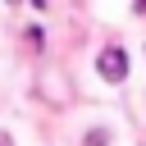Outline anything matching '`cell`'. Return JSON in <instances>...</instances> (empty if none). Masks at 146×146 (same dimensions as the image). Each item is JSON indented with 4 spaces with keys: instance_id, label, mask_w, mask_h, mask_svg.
<instances>
[{
    "instance_id": "cell-1",
    "label": "cell",
    "mask_w": 146,
    "mask_h": 146,
    "mask_svg": "<svg viewBox=\"0 0 146 146\" xmlns=\"http://www.w3.org/2000/svg\"><path fill=\"white\" fill-rule=\"evenodd\" d=\"M96 68H100L105 82H123V78H128V55H123L119 46H105L100 59H96Z\"/></svg>"
},
{
    "instance_id": "cell-2",
    "label": "cell",
    "mask_w": 146,
    "mask_h": 146,
    "mask_svg": "<svg viewBox=\"0 0 146 146\" xmlns=\"http://www.w3.org/2000/svg\"><path fill=\"white\" fill-rule=\"evenodd\" d=\"M87 146H105V132L96 128V132H87Z\"/></svg>"
}]
</instances>
